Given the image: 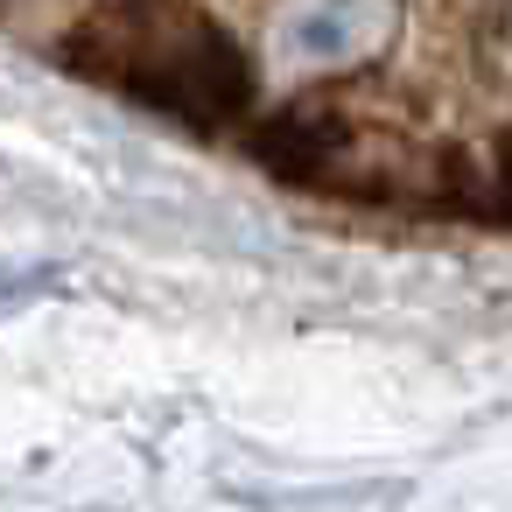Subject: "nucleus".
<instances>
[{
	"mask_svg": "<svg viewBox=\"0 0 512 512\" xmlns=\"http://www.w3.org/2000/svg\"><path fill=\"white\" fill-rule=\"evenodd\" d=\"M505 204H512V148H505Z\"/></svg>",
	"mask_w": 512,
	"mask_h": 512,
	"instance_id": "nucleus-3",
	"label": "nucleus"
},
{
	"mask_svg": "<svg viewBox=\"0 0 512 512\" xmlns=\"http://www.w3.org/2000/svg\"><path fill=\"white\" fill-rule=\"evenodd\" d=\"M365 15H379L372 0H309L288 36H295V50H309V57H337V50H351V36H358Z\"/></svg>",
	"mask_w": 512,
	"mask_h": 512,
	"instance_id": "nucleus-2",
	"label": "nucleus"
},
{
	"mask_svg": "<svg viewBox=\"0 0 512 512\" xmlns=\"http://www.w3.org/2000/svg\"><path fill=\"white\" fill-rule=\"evenodd\" d=\"M78 64H92L99 78L148 92L155 106L183 113V120H225L239 106V64L232 50L183 8H127V15H99L92 36L78 43Z\"/></svg>",
	"mask_w": 512,
	"mask_h": 512,
	"instance_id": "nucleus-1",
	"label": "nucleus"
}]
</instances>
